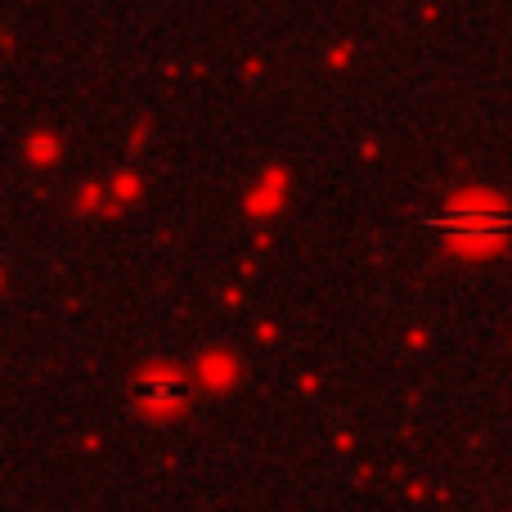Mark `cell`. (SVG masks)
Here are the masks:
<instances>
[{"label": "cell", "instance_id": "cell-1", "mask_svg": "<svg viewBox=\"0 0 512 512\" xmlns=\"http://www.w3.org/2000/svg\"><path fill=\"white\" fill-rule=\"evenodd\" d=\"M445 230H454L459 239H468V243H481V230L486 234L504 230V216L499 212H459V216H445Z\"/></svg>", "mask_w": 512, "mask_h": 512}]
</instances>
